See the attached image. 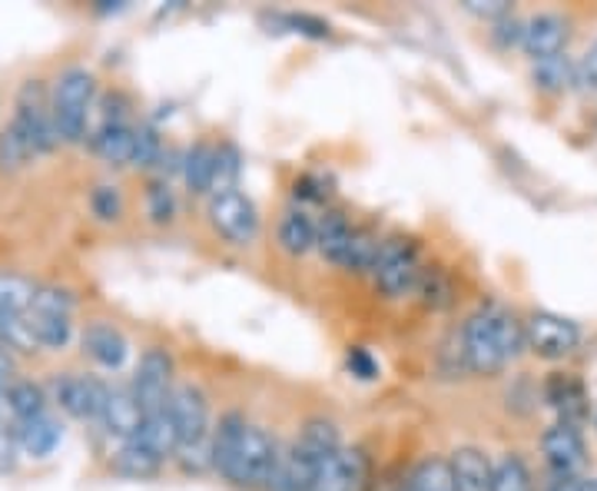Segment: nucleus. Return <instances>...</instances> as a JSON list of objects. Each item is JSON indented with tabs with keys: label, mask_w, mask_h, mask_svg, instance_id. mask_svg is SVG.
<instances>
[{
	"label": "nucleus",
	"mask_w": 597,
	"mask_h": 491,
	"mask_svg": "<svg viewBox=\"0 0 597 491\" xmlns=\"http://www.w3.org/2000/svg\"><path fill=\"white\" fill-rule=\"evenodd\" d=\"M279 445L265 428L246 421L239 412H226L213 432L210 458L213 468L236 488L270 491L273 471L279 465Z\"/></svg>",
	"instance_id": "nucleus-1"
},
{
	"label": "nucleus",
	"mask_w": 597,
	"mask_h": 491,
	"mask_svg": "<svg viewBox=\"0 0 597 491\" xmlns=\"http://www.w3.org/2000/svg\"><path fill=\"white\" fill-rule=\"evenodd\" d=\"M458 339H461L464 365L478 376H495L508 362L518 358V352L524 345V326L505 310V305L492 302L469 316Z\"/></svg>",
	"instance_id": "nucleus-2"
},
{
	"label": "nucleus",
	"mask_w": 597,
	"mask_h": 491,
	"mask_svg": "<svg viewBox=\"0 0 597 491\" xmlns=\"http://www.w3.org/2000/svg\"><path fill=\"white\" fill-rule=\"evenodd\" d=\"M170 418L176 428V455L186 468H207L210 458V405L207 395L189 382L173 386L170 395Z\"/></svg>",
	"instance_id": "nucleus-3"
},
{
	"label": "nucleus",
	"mask_w": 597,
	"mask_h": 491,
	"mask_svg": "<svg viewBox=\"0 0 597 491\" xmlns=\"http://www.w3.org/2000/svg\"><path fill=\"white\" fill-rule=\"evenodd\" d=\"M97 100V80L87 67H66L50 90V113L60 143H84Z\"/></svg>",
	"instance_id": "nucleus-4"
},
{
	"label": "nucleus",
	"mask_w": 597,
	"mask_h": 491,
	"mask_svg": "<svg viewBox=\"0 0 597 491\" xmlns=\"http://www.w3.org/2000/svg\"><path fill=\"white\" fill-rule=\"evenodd\" d=\"M24 323L37 349H66L74 339V295L60 286H37Z\"/></svg>",
	"instance_id": "nucleus-5"
},
{
	"label": "nucleus",
	"mask_w": 597,
	"mask_h": 491,
	"mask_svg": "<svg viewBox=\"0 0 597 491\" xmlns=\"http://www.w3.org/2000/svg\"><path fill=\"white\" fill-rule=\"evenodd\" d=\"M425 266H422V253L419 242L409 236H388L378 246V256L372 266V279L375 286L388 295V299H406L415 292L419 279H422Z\"/></svg>",
	"instance_id": "nucleus-6"
},
{
	"label": "nucleus",
	"mask_w": 597,
	"mask_h": 491,
	"mask_svg": "<svg viewBox=\"0 0 597 491\" xmlns=\"http://www.w3.org/2000/svg\"><path fill=\"white\" fill-rule=\"evenodd\" d=\"M8 127L14 134H21L34 153H50L60 137H57V127H53V113H50V93L43 87V80H24L21 90H17V100H14V116Z\"/></svg>",
	"instance_id": "nucleus-7"
},
{
	"label": "nucleus",
	"mask_w": 597,
	"mask_h": 491,
	"mask_svg": "<svg viewBox=\"0 0 597 491\" xmlns=\"http://www.w3.org/2000/svg\"><path fill=\"white\" fill-rule=\"evenodd\" d=\"M133 140H137V123L126 116V100L120 93L103 100V119L90 137V147L100 160L110 166H129L133 160Z\"/></svg>",
	"instance_id": "nucleus-8"
},
{
	"label": "nucleus",
	"mask_w": 597,
	"mask_h": 491,
	"mask_svg": "<svg viewBox=\"0 0 597 491\" xmlns=\"http://www.w3.org/2000/svg\"><path fill=\"white\" fill-rule=\"evenodd\" d=\"M207 216H210V226L233 246H249L259 236V210L239 187L226 193H213L207 203Z\"/></svg>",
	"instance_id": "nucleus-9"
},
{
	"label": "nucleus",
	"mask_w": 597,
	"mask_h": 491,
	"mask_svg": "<svg viewBox=\"0 0 597 491\" xmlns=\"http://www.w3.org/2000/svg\"><path fill=\"white\" fill-rule=\"evenodd\" d=\"M133 399L140 402L144 418L166 412L170 408V395H173V358L166 355V349H147L137 362V373H133Z\"/></svg>",
	"instance_id": "nucleus-10"
},
{
	"label": "nucleus",
	"mask_w": 597,
	"mask_h": 491,
	"mask_svg": "<svg viewBox=\"0 0 597 491\" xmlns=\"http://www.w3.org/2000/svg\"><path fill=\"white\" fill-rule=\"evenodd\" d=\"M369 488V458L362 449H339L315 462L312 491H365Z\"/></svg>",
	"instance_id": "nucleus-11"
},
{
	"label": "nucleus",
	"mask_w": 597,
	"mask_h": 491,
	"mask_svg": "<svg viewBox=\"0 0 597 491\" xmlns=\"http://www.w3.org/2000/svg\"><path fill=\"white\" fill-rule=\"evenodd\" d=\"M581 329L577 323L558 316V313H535L524 323V345L538 352L542 358H564L577 349Z\"/></svg>",
	"instance_id": "nucleus-12"
},
{
	"label": "nucleus",
	"mask_w": 597,
	"mask_h": 491,
	"mask_svg": "<svg viewBox=\"0 0 597 491\" xmlns=\"http://www.w3.org/2000/svg\"><path fill=\"white\" fill-rule=\"evenodd\" d=\"M107 389L103 382L90 379V376H77L66 373L53 382V402L80 421H100L103 418V402H107Z\"/></svg>",
	"instance_id": "nucleus-13"
},
{
	"label": "nucleus",
	"mask_w": 597,
	"mask_h": 491,
	"mask_svg": "<svg viewBox=\"0 0 597 491\" xmlns=\"http://www.w3.org/2000/svg\"><path fill=\"white\" fill-rule=\"evenodd\" d=\"M542 452H545L551 475H561V478H577L587 465V449H584L577 425H564V421L551 425L542 436Z\"/></svg>",
	"instance_id": "nucleus-14"
},
{
	"label": "nucleus",
	"mask_w": 597,
	"mask_h": 491,
	"mask_svg": "<svg viewBox=\"0 0 597 491\" xmlns=\"http://www.w3.org/2000/svg\"><path fill=\"white\" fill-rule=\"evenodd\" d=\"M568 43V21L558 14H538L521 27V50L535 60L558 56Z\"/></svg>",
	"instance_id": "nucleus-15"
},
{
	"label": "nucleus",
	"mask_w": 597,
	"mask_h": 491,
	"mask_svg": "<svg viewBox=\"0 0 597 491\" xmlns=\"http://www.w3.org/2000/svg\"><path fill=\"white\" fill-rule=\"evenodd\" d=\"M100 425L107 428L110 436H116L120 442H126V439H133V436L140 432L144 408H140L137 399H133V389H123V386L107 389V402H103Z\"/></svg>",
	"instance_id": "nucleus-16"
},
{
	"label": "nucleus",
	"mask_w": 597,
	"mask_h": 491,
	"mask_svg": "<svg viewBox=\"0 0 597 491\" xmlns=\"http://www.w3.org/2000/svg\"><path fill=\"white\" fill-rule=\"evenodd\" d=\"M80 342H84V352H87L97 365L110 368V373H120V368L126 365L129 342H126V336H123L116 326H110V323H90V326L84 329Z\"/></svg>",
	"instance_id": "nucleus-17"
},
{
	"label": "nucleus",
	"mask_w": 597,
	"mask_h": 491,
	"mask_svg": "<svg viewBox=\"0 0 597 491\" xmlns=\"http://www.w3.org/2000/svg\"><path fill=\"white\" fill-rule=\"evenodd\" d=\"M356 226L349 223L346 213L328 210L319 223H315V250L322 253V260H328L332 266H343L349 260V246H352Z\"/></svg>",
	"instance_id": "nucleus-18"
},
{
	"label": "nucleus",
	"mask_w": 597,
	"mask_h": 491,
	"mask_svg": "<svg viewBox=\"0 0 597 491\" xmlns=\"http://www.w3.org/2000/svg\"><path fill=\"white\" fill-rule=\"evenodd\" d=\"M11 425H14V439H17L21 452L30 455V458H47V455H53V449H57L60 439H63V428H60V421H57L50 412L34 415V418H27V421H11Z\"/></svg>",
	"instance_id": "nucleus-19"
},
{
	"label": "nucleus",
	"mask_w": 597,
	"mask_h": 491,
	"mask_svg": "<svg viewBox=\"0 0 597 491\" xmlns=\"http://www.w3.org/2000/svg\"><path fill=\"white\" fill-rule=\"evenodd\" d=\"M545 399L551 402V408H558L564 425H581L587 418V395H584V386L574 376L555 373L545 382Z\"/></svg>",
	"instance_id": "nucleus-20"
},
{
	"label": "nucleus",
	"mask_w": 597,
	"mask_h": 491,
	"mask_svg": "<svg viewBox=\"0 0 597 491\" xmlns=\"http://www.w3.org/2000/svg\"><path fill=\"white\" fill-rule=\"evenodd\" d=\"M455 491H492V462L478 449H458L451 455Z\"/></svg>",
	"instance_id": "nucleus-21"
},
{
	"label": "nucleus",
	"mask_w": 597,
	"mask_h": 491,
	"mask_svg": "<svg viewBox=\"0 0 597 491\" xmlns=\"http://www.w3.org/2000/svg\"><path fill=\"white\" fill-rule=\"evenodd\" d=\"M213 169H216V147L213 143H192L183 153V182L192 193H213Z\"/></svg>",
	"instance_id": "nucleus-22"
},
{
	"label": "nucleus",
	"mask_w": 597,
	"mask_h": 491,
	"mask_svg": "<svg viewBox=\"0 0 597 491\" xmlns=\"http://www.w3.org/2000/svg\"><path fill=\"white\" fill-rule=\"evenodd\" d=\"M398 491H455V471H451V458L441 455H428L422 458L409 478L398 484Z\"/></svg>",
	"instance_id": "nucleus-23"
},
{
	"label": "nucleus",
	"mask_w": 597,
	"mask_h": 491,
	"mask_svg": "<svg viewBox=\"0 0 597 491\" xmlns=\"http://www.w3.org/2000/svg\"><path fill=\"white\" fill-rule=\"evenodd\" d=\"M276 236H279V246H283L289 256H306L309 250H315V223L299 206H293V210L283 213Z\"/></svg>",
	"instance_id": "nucleus-24"
},
{
	"label": "nucleus",
	"mask_w": 597,
	"mask_h": 491,
	"mask_svg": "<svg viewBox=\"0 0 597 491\" xmlns=\"http://www.w3.org/2000/svg\"><path fill=\"white\" fill-rule=\"evenodd\" d=\"M144 449H150L157 458H170L176 455V428H173V418H170V408L166 412H157V415H147L144 425H140V432L133 436Z\"/></svg>",
	"instance_id": "nucleus-25"
},
{
	"label": "nucleus",
	"mask_w": 597,
	"mask_h": 491,
	"mask_svg": "<svg viewBox=\"0 0 597 491\" xmlns=\"http://www.w3.org/2000/svg\"><path fill=\"white\" fill-rule=\"evenodd\" d=\"M296 445H299V449L312 458V465H315L319 458H325V455H332V452H339V449H343V439H339V428L332 425V421H325V418H309V421L302 425V432H299Z\"/></svg>",
	"instance_id": "nucleus-26"
},
{
	"label": "nucleus",
	"mask_w": 597,
	"mask_h": 491,
	"mask_svg": "<svg viewBox=\"0 0 597 491\" xmlns=\"http://www.w3.org/2000/svg\"><path fill=\"white\" fill-rule=\"evenodd\" d=\"M4 408L11 412L14 421H27L34 415L47 412V395H43L40 386H34L27 379H14L4 392Z\"/></svg>",
	"instance_id": "nucleus-27"
},
{
	"label": "nucleus",
	"mask_w": 597,
	"mask_h": 491,
	"mask_svg": "<svg viewBox=\"0 0 597 491\" xmlns=\"http://www.w3.org/2000/svg\"><path fill=\"white\" fill-rule=\"evenodd\" d=\"M113 465H116V471L120 475H126V478H153L160 468H163V458H157L150 449H144L137 439H126L123 445H120V452H116V458H113Z\"/></svg>",
	"instance_id": "nucleus-28"
},
{
	"label": "nucleus",
	"mask_w": 597,
	"mask_h": 491,
	"mask_svg": "<svg viewBox=\"0 0 597 491\" xmlns=\"http://www.w3.org/2000/svg\"><path fill=\"white\" fill-rule=\"evenodd\" d=\"M415 292L422 295L425 305H432V310H451L455 299H458V286L448 276V269H441V266H425Z\"/></svg>",
	"instance_id": "nucleus-29"
},
{
	"label": "nucleus",
	"mask_w": 597,
	"mask_h": 491,
	"mask_svg": "<svg viewBox=\"0 0 597 491\" xmlns=\"http://www.w3.org/2000/svg\"><path fill=\"white\" fill-rule=\"evenodd\" d=\"M492 491H535V481L518 455H501L492 465Z\"/></svg>",
	"instance_id": "nucleus-30"
},
{
	"label": "nucleus",
	"mask_w": 597,
	"mask_h": 491,
	"mask_svg": "<svg viewBox=\"0 0 597 491\" xmlns=\"http://www.w3.org/2000/svg\"><path fill=\"white\" fill-rule=\"evenodd\" d=\"M34 289L37 286L27 276L0 269V316H8V313H27V305L34 299Z\"/></svg>",
	"instance_id": "nucleus-31"
},
{
	"label": "nucleus",
	"mask_w": 597,
	"mask_h": 491,
	"mask_svg": "<svg viewBox=\"0 0 597 491\" xmlns=\"http://www.w3.org/2000/svg\"><path fill=\"white\" fill-rule=\"evenodd\" d=\"M535 84L542 90H551V93L568 90L574 84V64H571L564 53L548 56V60H538V64H535Z\"/></svg>",
	"instance_id": "nucleus-32"
},
{
	"label": "nucleus",
	"mask_w": 597,
	"mask_h": 491,
	"mask_svg": "<svg viewBox=\"0 0 597 491\" xmlns=\"http://www.w3.org/2000/svg\"><path fill=\"white\" fill-rule=\"evenodd\" d=\"M239 173H242V156L233 143H220L216 147V169H213V193H226V190H236L239 182ZM210 193V197H213Z\"/></svg>",
	"instance_id": "nucleus-33"
},
{
	"label": "nucleus",
	"mask_w": 597,
	"mask_h": 491,
	"mask_svg": "<svg viewBox=\"0 0 597 491\" xmlns=\"http://www.w3.org/2000/svg\"><path fill=\"white\" fill-rule=\"evenodd\" d=\"M160 156H163V137L157 134V127L150 123H140L137 127V140H133V160L129 166H160Z\"/></svg>",
	"instance_id": "nucleus-34"
},
{
	"label": "nucleus",
	"mask_w": 597,
	"mask_h": 491,
	"mask_svg": "<svg viewBox=\"0 0 597 491\" xmlns=\"http://www.w3.org/2000/svg\"><path fill=\"white\" fill-rule=\"evenodd\" d=\"M147 213L153 223H173L176 216V197L166 179H157L147 187Z\"/></svg>",
	"instance_id": "nucleus-35"
},
{
	"label": "nucleus",
	"mask_w": 597,
	"mask_h": 491,
	"mask_svg": "<svg viewBox=\"0 0 597 491\" xmlns=\"http://www.w3.org/2000/svg\"><path fill=\"white\" fill-rule=\"evenodd\" d=\"M90 210H94L97 219L116 223L123 216V197H120V190L110 187V182H100V187H94V193H90Z\"/></svg>",
	"instance_id": "nucleus-36"
},
{
	"label": "nucleus",
	"mask_w": 597,
	"mask_h": 491,
	"mask_svg": "<svg viewBox=\"0 0 597 491\" xmlns=\"http://www.w3.org/2000/svg\"><path fill=\"white\" fill-rule=\"evenodd\" d=\"M286 30H293V34H302V37H312V40H325V37H332V27L322 21V17H312V14H283V17H276Z\"/></svg>",
	"instance_id": "nucleus-37"
},
{
	"label": "nucleus",
	"mask_w": 597,
	"mask_h": 491,
	"mask_svg": "<svg viewBox=\"0 0 597 491\" xmlns=\"http://www.w3.org/2000/svg\"><path fill=\"white\" fill-rule=\"evenodd\" d=\"M346 368H349V376H356L359 382H375L378 379V362L369 349L362 345H352L346 352Z\"/></svg>",
	"instance_id": "nucleus-38"
},
{
	"label": "nucleus",
	"mask_w": 597,
	"mask_h": 491,
	"mask_svg": "<svg viewBox=\"0 0 597 491\" xmlns=\"http://www.w3.org/2000/svg\"><path fill=\"white\" fill-rule=\"evenodd\" d=\"M574 87L577 90H597V40L587 47V53L574 64Z\"/></svg>",
	"instance_id": "nucleus-39"
},
{
	"label": "nucleus",
	"mask_w": 597,
	"mask_h": 491,
	"mask_svg": "<svg viewBox=\"0 0 597 491\" xmlns=\"http://www.w3.org/2000/svg\"><path fill=\"white\" fill-rule=\"evenodd\" d=\"M296 200L302 203H325L328 200V187L322 176H302L296 179Z\"/></svg>",
	"instance_id": "nucleus-40"
},
{
	"label": "nucleus",
	"mask_w": 597,
	"mask_h": 491,
	"mask_svg": "<svg viewBox=\"0 0 597 491\" xmlns=\"http://www.w3.org/2000/svg\"><path fill=\"white\" fill-rule=\"evenodd\" d=\"M17 439H14V425H0V471H14L17 465Z\"/></svg>",
	"instance_id": "nucleus-41"
},
{
	"label": "nucleus",
	"mask_w": 597,
	"mask_h": 491,
	"mask_svg": "<svg viewBox=\"0 0 597 491\" xmlns=\"http://www.w3.org/2000/svg\"><path fill=\"white\" fill-rule=\"evenodd\" d=\"M464 11H472L478 17H488V21L508 17V4H505V0H469V4H464Z\"/></svg>",
	"instance_id": "nucleus-42"
},
{
	"label": "nucleus",
	"mask_w": 597,
	"mask_h": 491,
	"mask_svg": "<svg viewBox=\"0 0 597 491\" xmlns=\"http://www.w3.org/2000/svg\"><path fill=\"white\" fill-rule=\"evenodd\" d=\"M545 491H581V478H561V475H551V481L545 484Z\"/></svg>",
	"instance_id": "nucleus-43"
},
{
	"label": "nucleus",
	"mask_w": 597,
	"mask_h": 491,
	"mask_svg": "<svg viewBox=\"0 0 597 491\" xmlns=\"http://www.w3.org/2000/svg\"><path fill=\"white\" fill-rule=\"evenodd\" d=\"M581 491H597V478H590V481H581Z\"/></svg>",
	"instance_id": "nucleus-44"
},
{
	"label": "nucleus",
	"mask_w": 597,
	"mask_h": 491,
	"mask_svg": "<svg viewBox=\"0 0 597 491\" xmlns=\"http://www.w3.org/2000/svg\"><path fill=\"white\" fill-rule=\"evenodd\" d=\"M594 425H597V415H594Z\"/></svg>",
	"instance_id": "nucleus-45"
}]
</instances>
